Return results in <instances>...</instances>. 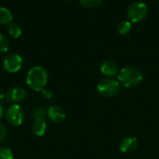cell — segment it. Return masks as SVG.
Masks as SVG:
<instances>
[{
  "label": "cell",
  "instance_id": "5",
  "mask_svg": "<svg viewBox=\"0 0 159 159\" xmlns=\"http://www.w3.org/2000/svg\"><path fill=\"white\" fill-rule=\"evenodd\" d=\"M24 111L18 103H13L9 107H7L6 111V118L7 121L15 127L20 126L24 121Z\"/></svg>",
  "mask_w": 159,
  "mask_h": 159
},
{
  "label": "cell",
  "instance_id": "20",
  "mask_svg": "<svg viewBox=\"0 0 159 159\" xmlns=\"http://www.w3.org/2000/svg\"><path fill=\"white\" fill-rule=\"evenodd\" d=\"M41 95H42V97H44L45 99H50V98H52L53 93H52V91H51L50 89L45 88V89H43L41 90Z\"/></svg>",
  "mask_w": 159,
  "mask_h": 159
},
{
  "label": "cell",
  "instance_id": "11",
  "mask_svg": "<svg viewBox=\"0 0 159 159\" xmlns=\"http://www.w3.org/2000/svg\"><path fill=\"white\" fill-rule=\"evenodd\" d=\"M46 129H47L46 119L34 120L33 125H32V131L35 136H37V137L43 136L46 133Z\"/></svg>",
  "mask_w": 159,
  "mask_h": 159
},
{
  "label": "cell",
  "instance_id": "16",
  "mask_svg": "<svg viewBox=\"0 0 159 159\" xmlns=\"http://www.w3.org/2000/svg\"><path fill=\"white\" fill-rule=\"evenodd\" d=\"M79 3L85 7H89V8H94L97 7L98 6H100L102 2V0H78Z\"/></svg>",
  "mask_w": 159,
  "mask_h": 159
},
{
  "label": "cell",
  "instance_id": "8",
  "mask_svg": "<svg viewBox=\"0 0 159 159\" xmlns=\"http://www.w3.org/2000/svg\"><path fill=\"white\" fill-rule=\"evenodd\" d=\"M48 117L52 122H54L56 124H60L65 120L66 113L62 107L58 106V105H53V106L49 107L48 110Z\"/></svg>",
  "mask_w": 159,
  "mask_h": 159
},
{
  "label": "cell",
  "instance_id": "19",
  "mask_svg": "<svg viewBox=\"0 0 159 159\" xmlns=\"http://www.w3.org/2000/svg\"><path fill=\"white\" fill-rule=\"evenodd\" d=\"M6 137H7V129L4 126V124L0 122V143L5 141Z\"/></svg>",
  "mask_w": 159,
  "mask_h": 159
},
{
  "label": "cell",
  "instance_id": "7",
  "mask_svg": "<svg viewBox=\"0 0 159 159\" xmlns=\"http://www.w3.org/2000/svg\"><path fill=\"white\" fill-rule=\"evenodd\" d=\"M28 97V92L25 89L21 87H13L9 89L6 93V99L7 102L18 103L23 102Z\"/></svg>",
  "mask_w": 159,
  "mask_h": 159
},
{
  "label": "cell",
  "instance_id": "6",
  "mask_svg": "<svg viewBox=\"0 0 159 159\" xmlns=\"http://www.w3.org/2000/svg\"><path fill=\"white\" fill-rule=\"evenodd\" d=\"M2 65L8 73H17L22 67V59L17 53H10L4 58Z\"/></svg>",
  "mask_w": 159,
  "mask_h": 159
},
{
  "label": "cell",
  "instance_id": "15",
  "mask_svg": "<svg viewBox=\"0 0 159 159\" xmlns=\"http://www.w3.org/2000/svg\"><path fill=\"white\" fill-rule=\"evenodd\" d=\"M48 116V111H46L43 107H36L33 110L31 117L33 120L37 119H46Z\"/></svg>",
  "mask_w": 159,
  "mask_h": 159
},
{
  "label": "cell",
  "instance_id": "13",
  "mask_svg": "<svg viewBox=\"0 0 159 159\" xmlns=\"http://www.w3.org/2000/svg\"><path fill=\"white\" fill-rule=\"evenodd\" d=\"M7 33L8 34L13 37V38H19L20 35H21V33H22V30H21V27L16 23V22H11L7 25Z\"/></svg>",
  "mask_w": 159,
  "mask_h": 159
},
{
  "label": "cell",
  "instance_id": "1",
  "mask_svg": "<svg viewBox=\"0 0 159 159\" xmlns=\"http://www.w3.org/2000/svg\"><path fill=\"white\" fill-rule=\"evenodd\" d=\"M117 80L126 88H135L143 82V74L135 66H127L120 70Z\"/></svg>",
  "mask_w": 159,
  "mask_h": 159
},
{
  "label": "cell",
  "instance_id": "18",
  "mask_svg": "<svg viewBox=\"0 0 159 159\" xmlns=\"http://www.w3.org/2000/svg\"><path fill=\"white\" fill-rule=\"evenodd\" d=\"M0 159H14L12 151L7 147H0Z\"/></svg>",
  "mask_w": 159,
  "mask_h": 159
},
{
  "label": "cell",
  "instance_id": "17",
  "mask_svg": "<svg viewBox=\"0 0 159 159\" xmlns=\"http://www.w3.org/2000/svg\"><path fill=\"white\" fill-rule=\"evenodd\" d=\"M8 48H9L8 40L2 33H0V54L7 52L8 50Z\"/></svg>",
  "mask_w": 159,
  "mask_h": 159
},
{
  "label": "cell",
  "instance_id": "2",
  "mask_svg": "<svg viewBox=\"0 0 159 159\" xmlns=\"http://www.w3.org/2000/svg\"><path fill=\"white\" fill-rule=\"evenodd\" d=\"M48 75L42 66H34L29 70L26 76V83L30 89L34 91H41L46 88Z\"/></svg>",
  "mask_w": 159,
  "mask_h": 159
},
{
  "label": "cell",
  "instance_id": "3",
  "mask_svg": "<svg viewBox=\"0 0 159 159\" xmlns=\"http://www.w3.org/2000/svg\"><path fill=\"white\" fill-rule=\"evenodd\" d=\"M120 83L113 77H106L102 79L97 86L98 92L106 98H112L118 94L120 90Z\"/></svg>",
  "mask_w": 159,
  "mask_h": 159
},
{
  "label": "cell",
  "instance_id": "9",
  "mask_svg": "<svg viewBox=\"0 0 159 159\" xmlns=\"http://www.w3.org/2000/svg\"><path fill=\"white\" fill-rule=\"evenodd\" d=\"M100 70H101L102 74L107 77H113V76L116 75L118 73L117 64L112 60H106V61H102V63L101 64Z\"/></svg>",
  "mask_w": 159,
  "mask_h": 159
},
{
  "label": "cell",
  "instance_id": "12",
  "mask_svg": "<svg viewBox=\"0 0 159 159\" xmlns=\"http://www.w3.org/2000/svg\"><path fill=\"white\" fill-rule=\"evenodd\" d=\"M12 20H13V15L11 11L7 7H0V24L8 25L9 23L12 22Z\"/></svg>",
  "mask_w": 159,
  "mask_h": 159
},
{
  "label": "cell",
  "instance_id": "14",
  "mask_svg": "<svg viewBox=\"0 0 159 159\" xmlns=\"http://www.w3.org/2000/svg\"><path fill=\"white\" fill-rule=\"evenodd\" d=\"M116 31L121 35H126L131 31V22L129 20L119 21L116 26Z\"/></svg>",
  "mask_w": 159,
  "mask_h": 159
},
{
  "label": "cell",
  "instance_id": "4",
  "mask_svg": "<svg viewBox=\"0 0 159 159\" xmlns=\"http://www.w3.org/2000/svg\"><path fill=\"white\" fill-rule=\"evenodd\" d=\"M148 8L143 2H134L130 4L127 10V16L131 22H140L146 17Z\"/></svg>",
  "mask_w": 159,
  "mask_h": 159
},
{
  "label": "cell",
  "instance_id": "21",
  "mask_svg": "<svg viewBox=\"0 0 159 159\" xmlns=\"http://www.w3.org/2000/svg\"><path fill=\"white\" fill-rule=\"evenodd\" d=\"M3 116H4V108H3L2 102L0 101V119H2Z\"/></svg>",
  "mask_w": 159,
  "mask_h": 159
},
{
  "label": "cell",
  "instance_id": "22",
  "mask_svg": "<svg viewBox=\"0 0 159 159\" xmlns=\"http://www.w3.org/2000/svg\"><path fill=\"white\" fill-rule=\"evenodd\" d=\"M67 1H68V0H67Z\"/></svg>",
  "mask_w": 159,
  "mask_h": 159
},
{
  "label": "cell",
  "instance_id": "23",
  "mask_svg": "<svg viewBox=\"0 0 159 159\" xmlns=\"http://www.w3.org/2000/svg\"><path fill=\"white\" fill-rule=\"evenodd\" d=\"M14 159H15V158H14Z\"/></svg>",
  "mask_w": 159,
  "mask_h": 159
},
{
  "label": "cell",
  "instance_id": "10",
  "mask_svg": "<svg viewBox=\"0 0 159 159\" xmlns=\"http://www.w3.org/2000/svg\"><path fill=\"white\" fill-rule=\"evenodd\" d=\"M138 147V140L133 136L124 138L119 143V149L122 153H131Z\"/></svg>",
  "mask_w": 159,
  "mask_h": 159
}]
</instances>
